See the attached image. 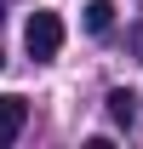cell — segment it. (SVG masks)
Masks as SVG:
<instances>
[{"label": "cell", "mask_w": 143, "mask_h": 149, "mask_svg": "<svg viewBox=\"0 0 143 149\" xmlns=\"http://www.w3.org/2000/svg\"><path fill=\"white\" fill-rule=\"evenodd\" d=\"M23 46H29V57H35V63L57 57V46H63V23H57V12H35V17H29V29H23Z\"/></svg>", "instance_id": "cell-1"}, {"label": "cell", "mask_w": 143, "mask_h": 149, "mask_svg": "<svg viewBox=\"0 0 143 149\" xmlns=\"http://www.w3.org/2000/svg\"><path fill=\"white\" fill-rule=\"evenodd\" d=\"M23 120H29V103H23L17 92H6V97H0V143H17Z\"/></svg>", "instance_id": "cell-2"}, {"label": "cell", "mask_w": 143, "mask_h": 149, "mask_svg": "<svg viewBox=\"0 0 143 149\" xmlns=\"http://www.w3.org/2000/svg\"><path fill=\"white\" fill-rule=\"evenodd\" d=\"M109 120H115V126H132V120H137V97L126 92V86L109 92Z\"/></svg>", "instance_id": "cell-3"}, {"label": "cell", "mask_w": 143, "mask_h": 149, "mask_svg": "<svg viewBox=\"0 0 143 149\" xmlns=\"http://www.w3.org/2000/svg\"><path fill=\"white\" fill-rule=\"evenodd\" d=\"M80 17H86L92 35H109V23H115V0H86V12H80Z\"/></svg>", "instance_id": "cell-4"}, {"label": "cell", "mask_w": 143, "mask_h": 149, "mask_svg": "<svg viewBox=\"0 0 143 149\" xmlns=\"http://www.w3.org/2000/svg\"><path fill=\"white\" fill-rule=\"evenodd\" d=\"M132 52H137V57H143V17H137V23H132Z\"/></svg>", "instance_id": "cell-5"}, {"label": "cell", "mask_w": 143, "mask_h": 149, "mask_svg": "<svg viewBox=\"0 0 143 149\" xmlns=\"http://www.w3.org/2000/svg\"><path fill=\"white\" fill-rule=\"evenodd\" d=\"M0 63H6V57H0Z\"/></svg>", "instance_id": "cell-6"}]
</instances>
